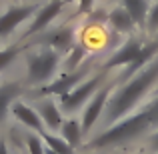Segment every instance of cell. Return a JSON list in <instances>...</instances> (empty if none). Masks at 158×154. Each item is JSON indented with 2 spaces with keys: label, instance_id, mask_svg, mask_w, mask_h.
<instances>
[{
  "label": "cell",
  "instance_id": "15",
  "mask_svg": "<svg viewBox=\"0 0 158 154\" xmlns=\"http://www.w3.org/2000/svg\"><path fill=\"white\" fill-rule=\"evenodd\" d=\"M108 22H110V26L114 28V30L122 32V34H126V32H132L134 30V20H132V16L128 14V10L124 6H118L114 8V10L110 12V16H108Z\"/></svg>",
  "mask_w": 158,
  "mask_h": 154
},
{
  "label": "cell",
  "instance_id": "18",
  "mask_svg": "<svg viewBox=\"0 0 158 154\" xmlns=\"http://www.w3.org/2000/svg\"><path fill=\"white\" fill-rule=\"evenodd\" d=\"M24 150H26V154H46V144L42 142L40 134L26 132L24 134Z\"/></svg>",
  "mask_w": 158,
  "mask_h": 154
},
{
  "label": "cell",
  "instance_id": "27",
  "mask_svg": "<svg viewBox=\"0 0 158 154\" xmlns=\"http://www.w3.org/2000/svg\"><path fill=\"white\" fill-rule=\"evenodd\" d=\"M20 154H26V152H20Z\"/></svg>",
  "mask_w": 158,
  "mask_h": 154
},
{
  "label": "cell",
  "instance_id": "24",
  "mask_svg": "<svg viewBox=\"0 0 158 154\" xmlns=\"http://www.w3.org/2000/svg\"><path fill=\"white\" fill-rule=\"evenodd\" d=\"M78 2H80V12H88L92 8L94 0H78Z\"/></svg>",
  "mask_w": 158,
  "mask_h": 154
},
{
  "label": "cell",
  "instance_id": "4",
  "mask_svg": "<svg viewBox=\"0 0 158 154\" xmlns=\"http://www.w3.org/2000/svg\"><path fill=\"white\" fill-rule=\"evenodd\" d=\"M108 70H102L100 74H94V76L86 78L82 84H78L76 88L72 90V92L64 94V96H60V110L64 112H74L78 110L80 106H84V104L90 102V98L94 96V94L98 92V90L102 88V82H104Z\"/></svg>",
  "mask_w": 158,
  "mask_h": 154
},
{
  "label": "cell",
  "instance_id": "11",
  "mask_svg": "<svg viewBox=\"0 0 158 154\" xmlns=\"http://www.w3.org/2000/svg\"><path fill=\"white\" fill-rule=\"evenodd\" d=\"M62 6H64V4H62V0H52V2H48V4H44V6H40L38 10H36L34 18H32L30 26H28L26 36H30V34L36 36V34H40V32H44L48 26H50L52 20L62 12Z\"/></svg>",
  "mask_w": 158,
  "mask_h": 154
},
{
  "label": "cell",
  "instance_id": "1",
  "mask_svg": "<svg viewBox=\"0 0 158 154\" xmlns=\"http://www.w3.org/2000/svg\"><path fill=\"white\" fill-rule=\"evenodd\" d=\"M158 84V56L150 64H146L140 72H136L132 78H128L126 82L118 86L108 98V104L102 114V122L104 126H112L118 120L126 118L128 112H132V108L136 106L152 88Z\"/></svg>",
  "mask_w": 158,
  "mask_h": 154
},
{
  "label": "cell",
  "instance_id": "26",
  "mask_svg": "<svg viewBox=\"0 0 158 154\" xmlns=\"http://www.w3.org/2000/svg\"><path fill=\"white\" fill-rule=\"evenodd\" d=\"M46 154H58V152H54V150H50V148H46Z\"/></svg>",
  "mask_w": 158,
  "mask_h": 154
},
{
  "label": "cell",
  "instance_id": "6",
  "mask_svg": "<svg viewBox=\"0 0 158 154\" xmlns=\"http://www.w3.org/2000/svg\"><path fill=\"white\" fill-rule=\"evenodd\" d=\"M36 10H38V4H34V2L10 6L4 14H0V38H6L12 30H16V28L22 22H26L32 14H36Z\"/></svg>",
  "mask_w": 158,
  "mask_h": 154
},
{
  "label": "cell",
  "instance_id": "20",
  "mask_svg": "<svg viewBox=\"0 0 158 154\" xmlns=\"http://www.w3.org/2000/svg\"><path fill=\"white\" fill-rule=\"evenodd\" d=\"M18 52H20V46H8V48H0V72H2L4 68H8V66H10L12 62L16 60Z\"/></svg>",
  "mask_w": 158,
  "mask_h": 154
},
{
  "label": "cell",
  "instance_id": "14",
  "mask_svg": "<svg viewBox=\"0 0 158 154\" xmlns=\"http://www.w3.org/2000/svg\"><path fill=\"white\" fill-rule=\"evenodd\" d=\"M122 6L128 10V14L132 16L136 26L146 28V18H148V0H122Z\"/></svg>",
  "mask_w": 158,
  "mask_h": 154
},
{
  "label": "cell",
  "instance_id": "13",
  "mask_svg": "<svg viewBox=\"0 0 158 154\" xmlns=\"http://www.w3.org/2000/svg\"><path fill=\"white\" fill-rule=\"evenodd\" d=\"M22 94V84L20 82H4L0 84V124L6 122L8 112H10L12 104L20 98Z\"/></svg>",
  "mask_w": 158,
  "mask_h": 154
},
{
  "label": "cell",
  "instance_id": "28",
  "mask_svg": "<svg viewBox=\"0 0 158 154\" xmlns=\"http://www.w3.org/2000/svg\"><path fill=\"white\" fill-rule=\"evenodd\" d=\"M156 94H158V88H156Z\"/></svg>",
  "mask_w": 158,
  "mask_h": 154
},
{
  "label": "cell",
  "instance_id": "3",
  "mask_svg": "<svg viewBox=\"0 0 158 154\" xmlns=\"http://www.w3.org/2000/svg\"><path fill=\"white\" fill-rule=\"evenodd\" d=\"M24 60H26V82L32 86H44L56 74L62 54L50 46H40L38 50H28L24 54Z\"/></svg>",
  "mask_w": 158,
  "mask_h": 154
},
{
  "label": "cell",
  "instance_id": "10",
  "mask_svg": "<svg viewBox=\"0 0 158 154\" xmlns=\"http://www.w3.org/2000/svg\"><path fill=\"white\" fill-rule=\"evenodd\" d=\"M34 108H36V112L40 114V118H42L44 128H46V130L60 132L62 124H64V114H62L60 106H58L50 96L40 98V100L34 104Z\"/></svg>",
  "mask_w": 158,
  "mask_h": 154
},
{
  "label": "cell",
  "instance_id": "25",
  "mask_svg": "<svg viewBox=\"0 0 158 154\" xmlns=\"http://www.w3.org/2000/svg\"><path fill=\"white\" fill-rule=\"evenodd\" d=\"M0 154H10V150H8V144L4 142L2 138H0Z\"/></svg>",
  "mask_w": 158,
  "mask_h": 154
},
{
  "label": "cell",
  "instance_id": "7",
  "mask_svg": "<svg viewBox=\"0 0 158 154\" xmlns=\"http://www.w3.org/2000/svg\"><path fill=\"white\" fill-rule=\"evenodd\" d=\"M86 74H88V68H76V70H70V72H64L60 78H56L50 84H44L40 86V94L44 96H52V94H58V96H64V94L72 92L78 84L86 80Z\"/></svg>",
  "mask_w": 158,
  "mask_h": 154
},
{
  "label": "cell",
  "instance_id": "12",
  "mask_svg": "<svg viewBox=\"0 0 158 154\" xmlns=\"http://www.w3.org/2000/svg\"><path fill=\"white\" fill-rule=\"evenodd\" d=\"M10 112L14 114V118L18 120V122H22L24 126L28 128V130H34L36 134H40V132L46 130L42 118H40V114L36 112L34 106H28V104L22 102V100H16L14 104H12Z\"/></svg>",
  "mask_w": 158,
  "mask_h": 154
},
{
  "label": "cell",
  "instance_id": "16",
  "mask_svg": "<svg viewBox=\"0 0 158 154\" xmlns=\"http://www.w3.org/2000/svg\"><path fill=\"white\" fill-rule=\"evenodd\" d=\"M60 136H62V138H64L72 148H76L78 144L82 142V136H84L82 122H80V120H76V118L64 120V124H62V128H60Z\"/></svg>",
  "mask_w": 158,
  "mask_h": 154
},
{
  "label": "cell",
  "instance_id": "19",
  "mask_svg": "<svg viewBox=\"0 0 158 154\" xmlns=\"http://www.w3.org/2000/svg\"><path fill=\"white\" fill-rule=\"evenodd\" d=\"M86 56V48L84 46H74L72 50L68 52V58H66V72H70V70H76V68H80V62H82V58Z\"/></svg>",
  "mask_w": 158,
  "mask_h": 154
},
{
  "label": "cell",
  "instance_id": "17",
  "mask_svg": "<svg viewBox=\"0 0 158 154\" xmlns=\"http://www.w3.org/2000/svg\"><path fill=\"white\" fill-rule=\"evenodd\" d=\"M40 138H42L44 144H46V148H50L54 152H58V154H74V148L70 146L60 134H54V132L44 130V132H40Z\"/></svg>",
  "mask_w": 158,
  "mask_h": 154
},
{
  "label": "cell",
  "instance_id": "22",
  "mask_svg": "<svg viewBox=\"0 0 158 154\" xmlns=\"http://www.w3.org/2000/svg\"><path fill=\"white\" fill-rule=\"evenodd\" d=\"M146 30L150 34H158V2H154L148 10V18H146Z\"/></svg>",
  "mask_w": 158,
  "mask_h": 154
},
{
  "label": "cell",
  "instance_id": "21",
  "mask_svg": "<svg viewBox=\"0 0 158 154\" xmlns=\"http://www.w3.org/2000/svg\"><path fill=\"white\" fill-rule=\"evenodd\" d=\"M144 112H146V116H148V120H150V126L152 128H156L158 130V94L154 98H152L150 102L146 104V106L142 108Z\"/></svg>",
  "mask_w": 158,
  "mask_h": 154
},
{
  "label": "cell",
  "instance_id": "23",
  "mask_svg": "<svg viewBox=\"0 0 158 154\" xmlns=\"http://www.w3.org/2000/svg\"><path fill=\"white\" fill-rule=\"evenodd\" d=\"M148 146H150L152 152L158 154V130H154L150 136H148Z\"/></svg>",
  "mask_w": 158,
  "mask_h": 154
},
{
  "label": "cell",
  "instance_id": "9",
  "mask_svg": "<svg viewBox=\"0 0 158 154\" xmlns=\"http://www.w3.org/2000/svg\"><path fill=\"white\" fill-rule=\"evenodd\" d=\"M34 44L38 46H50L60 54H68L74 48V30L72 28H56L46 34L34 38Z\"/></svg>",
  "mask_w": 158,
  "mask_h": 154
},
{
  "label": "cell",
  "instance_id": "8",
  "mask_svg": "<svg viewBox=\"0 0 158 154\" xmlns=\"http://www.w3.org/2000/svg\"><path fill=\"white\" fill-rule=\"evenodd\" d=\"M142 48H144V42L140 38H128L126 42L104 62L102 70H108V72H110L112 68H118V66H126V68L132 66L136 62V58L142 54Z\"/></svg>",
  "mask_w": 158,
  "mask_h": 154
},
{
  "label": "cell",
  "instance_id": "5",
  "mask_svg": "<svg viewBox=\"0 0 158 154\" xmlns=\"http://www.w3.org/2000/svg\"><path fill=\"white\" fill-rule=\"evenodd\" d=\"M112 88H114V84H112V82H106V84L102 86V88L98 90L92 98H90V102L86 104L84 112H82V120H80L84 134L92 130V128L96 126V122L100 120V116L104 114V108H106V104H108V98H110V94L114 92Z\"/></svg>",
  "mask_w": 158,
  "mask_h": 154
},
{
  "label": "cell",
  "instance_id": "2",
  "mask_svg": "<svg viewBox=\"0 0 158 154\" xmlns=\"http://www.w3.org/2000/svg\"><path fill=\"white\" fill-rule=\"evenodd\" d=\"M150 120H148L146 112L140 110L136 114H130L126 118L118 120L116 124L104 128L98 136H94L86 148L88 150H96V148H112V146H118V144H124V142H130V140L142 136L144 132L150 130Z\"/></svg>",
  "mask_w": 158,
  "mask_h": 154
}]
</instances>
